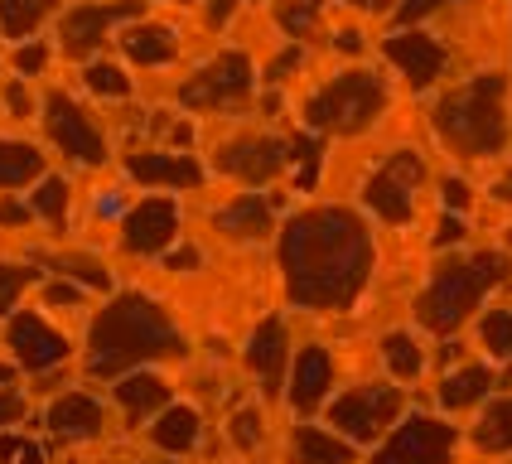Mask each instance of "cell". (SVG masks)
Returning <instances> with one entry per match:
<instances>
[{
  "label": "cell",
  "instance_id": "ee69618b",
  "mask_svg": "<svg viewBox=\"0 0 512 464\" xmlns=\"http://www.w3.org/2000/svg\"><path fill=\"white\" fill-rule=\"evenodd\" d=\"M440 199H445L450 213H464V208L474 203V194H469V184H464V179H445V184H440Z\"/></svg>",
  "mask_w": 512,
  "mask_h": 464
},
{
  "label": "cell",
  "instance_id": "2e32d148",
  "mask_svg": "<svg viewBox=\"0 0 512 464\" xmlns=\"http://www.w3.org/2000/svg\"><path fill=\"white\" fill-rule=\"evenodd\" d=\"M247 368L261 377V392L266 397H281L285 387V368H290V334H285L281 315H266L247 339Z\"/></svg>",
  "mask_w": 512,
  "mask_h": 464
},
{
  "label": "cell",
  "instance_id": "c3c4849f",
  "mask_svg": "<svg viewBox=\"0 0 512 464\" xmlns=\"http://www.w3.org/2000/svg\"><path fill=\"white\" fill-rule=\"evenodd\" d=\"M199 247H179V252H170V257H165V266H170V271H194V266H199Z\"/></svg>",
  "mask_w": 512,
  "mask_h": 464
},
{
  "label": "cell",
  "instance_id": "ab89813d",
  "mask_svg": "<svg viewBox=\"0 0 512 464\" xmlns=\"http://www.w3.org/2000/svg\"><path fill=\"white\" fill-rule=\"evenodd\" d=\"M440 5H450V0H401L397 5V25H416V20H426V15H435Z\"/></svg>",
  "mask_w": 512,
  "mask_h": 464
},
{
  "label": "cell",
  "instance_id": "681fc988",
  "mask_svg": "<svg viewBox=\"0 0 512 464\" xmlns=\"http://www.w3.org/2000/svg\"><path fill=\"white\" fill-rule=\"evenodd\" d=\"M334 44H339L343 54H363V34H358V29H339Z\"/></svg>",
  "mask_w": 512,
  "mask_h": 464
},
{
  "label": "cell",
  "instance_id": "30bf717a",
  "mask_svg": "<svg viewBox=\"0 0 512 464\" xmlns=\"http://www.w3.org/2000/svg\"><path fill=\"white\" fill-rule=\"evenodd\" d=\"M459 431L440 416H406L387 445L372 455V464H450L455 460Z\"/></svg>",
  "mask_w": 512,
  "mask_h": 464
},
{
  "label": "cell",
  "instance_id": "ba28073f",
  "mask_svg": "<svg viewBox=\"0 0 512 464\" xmlns=\"http://www.w3.org/2000/svg\"><path fill=\"white\" fill-rule=\"evenodd\" d=\"M252 87H256L252 58L242 49H228V54L208 58L199 73L179 87V102L189 112H223V107H242L252 97Z\"/></svg>",
  "mask_w": 512,
  "mask_h": 464
},
{
  "label": "cell",
  "instance_id": "4fadbf2b",
  "mask_svg": "<svg viewBox=\"0 0 512 464\" xmlns=\"http://www.w3.org/2000/svg\"><path fill=\"white\" fill-rule=\"evenodd\" d=\"M213 165L256 189V184H271L290 165V141H281V136H237V141L218 145Z\"/></svg>",
  "mask_w": 512,
  "mask_h": 464
},
{
  "label": "cell",
  "instance_id": "74e56055",
  "mask_svg": "<svg viewBox=\"0 0 512 464\" xmlns=\"http://www.w3.org/2000/svg\"><path fill=\"white\" fill-rule=\"evenodd\" d=\"M464 237H469V228H464V218L445 208V218L435 223V237H430V247H435V252H445V247H459Z\"/></svg>",
  "mask_w": 512,
  "mask_h": 464
},
{
  "label": "cell",
  "instance_id": "277c9868",
  "mask_svg": "<svg viewBox=\"0 0 512 464\" xmlns=\"http://www.w3.org/2000/svg\"><path fill=\"white\" fill-rule=\"evenodd\" d=\"M508 276H512L508 252H474V257H464V261H445L430 276V286L421 290V300H416L421 329H430V334H455L459 324L479 310V300H484L488 290L503 286Z\"/></svg>",
  "mask_w": 512,
  "mask_h": 464
},
{
  "label": "cell",
  "instance_id": "9a60e30c",
  "mask_svg": "<svg viewBox=\"0 0 512 464\" xmlns=\"http://www.w3.org/2000/svg\"><path fill=\"white\" fill-rule=\"evenodd\" d=\"M382 54H387V63L401 68V78H406L411 92H426V87L445 73V63H450L445 44L421 34V29H397L392 39H382Z\"/></svg>",
  "mask_w": 512,
  "mask_h": 464
},
{
  "label": "cell",
  "instance_id": "1f68e13d",
  "mask_svg": "<svg viewBox=\"0 0 512 464\" xmlns=\"http://www.w3.org/2000/svg\"><path fill=\"white\" fill-rule=\"evenodd\" d=\"M83 83H87V92L112 97V102H126V97H131V78H126V68H116V63H87Z\"/></svg>",
  "mask_w": 512,
  "mask_h": 464
},
{
  "label": "cell",
  "instance_id": "484cf974",
  "mask_svg": "<svg viewBox=\"0 0 512 464\" xmlns=\"http://www.w3.org/2000/svg\"><path fill=\"white\" fill-rule=\"evenodd\" d=\"M44 179V155L29 141H5L0 136V189H25Z\"/></svg>",
  "mask_w": 512,
  "mask_h": 464
},
{
  "label": "cell",
  "instance_id": "4dcf8cb0",
  "mask_svg": "<svg viewBox=\"0 0 512 464\" xmlns=\"http://www.w3.org/2000/svg\"><path fill=\"white\" fill-rule=\"evenodd\" d=\"M319 165H324V141H319V131H300V136H290V170H295V189H314V184H319Z\"/></svg>",
  "mask_w": 512,
  "mask_h": 464
},
{
  "label": "cell",
  "instance_id": "3957f363",
  "mask_svg": "<svg viewBox=\"0 0 512 464\" xmlns=\"http://www.w3.org/2000/svg\"><path fill=\"white\" fill-rule=\"evenodd\" d=\"M435 136L464 160H493L508 145V78L479 73L464 87L445 92L430 112Z\"/></svg>",
  "mask_w": 512,
  "mask_h": 464
},
{
  "label": "cell",
  "instance_id": "bcb514c9",
  "mask_svg": "<svg viewBox=\"0 0 512 464\" xmlns=\"http://www.w3.org/2000/svg\"><path fill=\"white\" fill-rule=\"evenodd\" d=\"M34 203H20V199H0V228H25Z\"/></svg>",
  "mask_w": 512,
  "mask_h": 464
},
{
  "label": "cell",
  "instance_id": "6da1fadb",
  "mask_svg": "<svg viewBox=\"0 0 512 464\" xmlns=\"http://www.w3.org/2000/svg\"><path fill=\"white\" fill-rule=\"evenodd\" d=\"M276 261H281V281L290 305H300V310H348L368 290L377 247H372L368 223L353 208L319 203V208L295 213L281 228Z\"/></svg>",
  "mask_w": 512,
  "mask_h": 464
},
{
  "label": "cell",
  "instance_id": "603a6c76",
  "mask_svg": "<svg viewBox=\"0 0 512 464\" xmlns=\"http://www.w3.org/2000/svg\"><path fill=\"white\" fill-rule=\"evenodd\" d=\"M290 460L295 464H358V445L348 435L319 431V426H295V435H290Z\"/></svg>",
  "mask_w": 512,
  "mask_h": 464
},
{
  "label": "cell",
  "instance_id": "f6af8a7d",
  "mask_svg": "<svg viewBox=\"0 0 512 464\" xmlns=\"http://www.w3.org/2000/svg\"><path fill=\"white\" fill-rule=\"evenodd\" d=\"M44 300H49V305H78V300H83V286H73V281H68V276H63V281H49V286H44Z\"/></svg>",
  "mask_w": 512,
  "mask_h": 464
},
{
  "label": "cell",
  "instance_id": "d6a6232c",
  "mask_svg": "<svg viewBox=\"0 0 512 464\" xmlns=\"http://www.w3.org/2000/svg\"><path fill=\"white\" fill-rule=\"evenodd\" d=\"M319 10H324V0H281V5H276V25H281L290 39H305V34L319 25Z\"/></svg>",
  "mask_w": 512,
  "mask_h": 464
},
{
  "label": "cell",
  "instance_id": "e0dca14e",
  "mask_svg": "<svg viewBox=\"0 0 512 464\" xmlns=\"http://www.w3.org/2000/svg\"><path fill=\"white\" fill-rule=\"evenodd\" d=\"M126 174L150 189H199L203 165L189 150H136L126 155Z\"/></svg>",
  "mask_w": 512,
  "mask_h": 464
},
{
  "label": "cell",
  "instance_id": "d6986e66",
  "mask_svg": "<svg viewBox=\"0 0 512 464\" xmlns=\"http://www.w3.org/2000/svg\"><path fill=\"white\" fill-rule=\"evenodd\" d=\"M329 387H334V358H329V348H300L295 353V368H290V382H285V397L290 406L300 411V416H310L319 411V402L329 397Z\"/></svg>",
  "mask_w": 512,
  "mask_h": 464
},
{
  "label": "cell",
  "instance_id": "44dd1931",
  "mask_svg": "<svg viewBox=\"0 0 512 464\" xmlns=\"http://www.w3.org/2000/svg\"><path fill=\"white\" fill-rule=\"evenodd\" d=\"M116 406L126 411V421L131 426H141L145 416H160L165 406H170V382L165 377H155V373H121L116 377Z\"/></svg>",
  "mask_w": 512,
  "mask_h": 464
},
{
  "label": "cell",
  "instance_id": "b9f144b4",
  "mask_svg": "<svg viewBox=\"0 0 512 464\" xmlns=\"http://www.w3.org/2000/svg\"><path fill=\"white\" fill-rule=\"evenodd\" d=\"M5 112L15 116V121L34 116V97H29V87H25V83H10V87H5Z\"/></svg>",
  "mask_w": 512,
  "mask_h": 464
},
{
  "label": "cell",
  "instance_id": "52a82bcc",
  "mask_svg": "<svg viewBox=\"0 0 512 464\" xmlns=\"http://www.w3.org/2000/svg\"><path fill=\"white\" fill-rule=\"evenodd\" d=\"M421 179H426V160H421V150H392L387 160H382V170L368 174V184H363V203H368L372 213L382 218V223H411L416 218V189H421Z\"/></svg>",
  "mask_w": 512,
  "mask_h": 464
},
{
  "label": "cell",
  "instance_id": "8fae6325",
  "mask_svg": "<svg viewBox=\"0 0 512 464\" xmlns=\"http://www.w3.org/2000/svg\"><path fill=\"white\" fill-rule=\"evenodd\" d=\"M145 10V0H83L73 10H63L58 20V44L68 58H87L92 49L107 44V34L126 20H136Z\"/></svg>",
  "mask_w": 512,
  "mask_h": 464
},
{
  "label": "cell",
  "instance_id": "e575fe53",
  "mask_svg": "<svg viewBox=\"0 0 512 464\" xmlns=\"http://www.w3.org/2000/svg\"><path fill=\"white\" fill-rule=\"evenodd\" d=\"M29 286H39V271L34 266H0V315H15V300L25 295Z\"/></svg>",
  "mask_w": 512,
  "mask_h": 464
},
{
  "label": "cell",
  "instance_id": "4316f807",
  "mask_svg": "<svg viewBox=\"0 0 512 464\" xmlns=\"http://www.w3.org/2000/svg\"><path fill=\"white\" fill-rule=\"evenodd\" d=\"M54 10H58V0H0V34L25 44Z\"/></svg>",
  "mask_w": 512,
  "mask_h": 464
},
{
  "label": "cell",
  "instance_id": "8992f818",
  "mask_svg": "<svg viewBox=\"0 0 512 464\" xmlns=\"http://www.w3.org/2000/svg\"><path fill=\"white\" fill-rule=\"evenodd\" d=\"M401 406V387L392 382H363V387H348L343 397H334L329 406V426L339 435H348L353 445H372V440H382L387 426H397Z\"/></svg>",
  "mask_w": 512,
  "mask_h": 464
},
{
  "label": "cell",
  "instance_id": "f5cc1de1",
  "mask_svg": "<svg viewBox=\"0 0 512 464\" xmlns=\"http://www.w3.org/2000/svg\"><path fill=\"white\" fill-rule=\"evenodd\" d=\"M343 5H353V10H368V15H382L392 0H343Z\"/></svg>",
  "mask_w": 512,
  "mask_h": 464
},
{
  "label": "cell",
  "instance_id": "816d5d0a",
  "mask_svg": "<svg viewBox=\"0 0 512 464\" xmlns=\"http://www.w3.org/2000/svg\"><path fill=\"white\" fill-rule=\"evenodd\" d=\"M15 464H44V450L34 440H25V445H15Z\"/></svg>",
  "mask_w": 512,
  "mask_h": 464
},
{
  "label": "cell",
  "instance_id": "836d02e7",
  "mask_svg": "<svg viewBox=\"0 0 512 464\" xmlns=\"http://www.w3.org/2000/svg\"><path fill=\"white\" fill-rule=\"evenodd\" d=\"M479 344L488 348V358H512V310H488L479 319Z\"/></svg>",
  "mask_w": 512,
  "mask_h": 464
},
{
  "label": "cell",
  "instance_id": "60d3db41",
  "mask_svg": "<svg viewBox=\"0 0 512 464\" xmlns=\"http://www.w3.org/2000/svg\"><path fill=\"white\" fill-rule=\"evenodd\" d=\"M300 58H305L300 44H290L285 54H276L271 58V68H266V83H285V73H295V68H300Z\"/></svg>",
  "mask_w": 512,
  "mask_h": 464
},
{
  "label": "cell",
  "instance_id": "f907efd6",
  "mask_svg": "<svg viewBox=\"0 0 512 464\" xmlns=\"http://www.w3.org/2000/svg\"><path fill=\"white\" fill-rule=\"evenodd\" d=\"M170 141H174V150H189V145H194V126H189V121H174Z\"/></svg>",
  "mask_w": 512,
  "mask_h": 464
},
{
  "label": "cell",
  "instance_id": "11a10c76",
  "mask_svg": "<svg viewBox=\"0 0 512 464\" xmlns=\"http://www.w3.org/2000/svg\"><path fill=\"white\" fill-rule=\"evenodd\" d=\"M141 464H165V460H141Z\"/></svg>",
  "mask_w": 512,
  "mask_h": 464
},
{
  "label": "cell",
  "instance_id": "9f6ffc18",
  "mask_svg": "<svg viewBox=\"0 0 512 464\" xmlns=\"http://www.w3.org/2000/svg\"><path fill=\"white\" fill-rule=\"evenodd\" d=\"M174 5H189V0H174Z\"/></svg>",
  "mask_w": 512,
  "mask_h": 464
},
{
  "label": "cell",
  "instance_id": "9c48e42d",
  "mask_svg": "<svg viewBox=\"0 0 512 464\" xmlns=\"http://www.w3.org/2000/svg\"><path fill=\"white\" fill-rule=\"evenodd\" d=\"M44 136L58 155H68L73 165H107V136L92 116L68 97V92H49L44 97Z\"/></svg>",
  "mask_w": 512,
  "mask_h": 464
},
{
  "label": "cell",
  "instance_id": "f546056e",
  "mask_svg": "<svg viewBox=\"0 0 512 464\" xmlns=\"http://www.w3.org/2000/svg\"><path fill=\"white\" fill-rule=\"evenodd\" d=\"M68 194H73V189H68V179H63V174H44V179L34 184V194H29L34 213H39L54 232L68 228Z\"/></svg>",
  "mask_w": 512,
  "mask_h": 464
},
{
  "label": "cell",
  "instance_id": "7bdbcfd3",
  "mask_svg": "<svg viewBox=\"0 0 512 464\" xmlns=\"http://www.w3.org/2000/svg\"><path fill=\"white\" fill-rule=\"evenodd\" d=\"M25 397H20V392H10V387H0V431H5V426H15V421H25Z\"/></svg>",
  "mask_w": 512,
  "mask_h": 464
},
{
  "label": "cell",
  "instance_id": "5b68a950",
  "mask_svg": "<svg viewBox=\"0 0 512 464\" xmlns=\"http://www.w3.org/2000/svg\"><path fill=\"white\" fill-rule=\"evenodd\" d=\"M387 112V83L372 68H348L334 83L310 92L305 102V126L319 136H363Z\"/></svg>",
  "mask_w": 512,
  "mask_h": 464
},
{
  "label": "cell",
  "instance_id": "7a4b0ae2",
  "mask_svg": "<svg viewBox=\"0 0 512 464\" xmlns=\"http://www.w3.org/2000/svg\"><path fill=\"white\" fill-rule=\"evenodd\" d=\"M184 353H189L184 329L160 300H150L141 290L112 295V305L87 329V377H121L141 363L184 358Z\"/></svg>",
  "mask_w": 512,
  "mask_h": 464
},
{
  "label": "cell",
  "instance_id": "db71d44e",
  "mask_svg": "<svg viewBox=\"0 0 512 464\" xmlns=\"http://www.w3.org/2000/svg\"><path fill=\"white\" fill-rule=\"evenodd\" d=\"M498 199H512V179H503V184H498Z\"/></svg>",
  "mask_w": 512,
  "mask_h": 464
},
{
  "label": "cell",
  "instance_id": "7402d4cb",
  "mask_svg": "<svg viewBox=\"0 0 512 464\" xmlns=\"http://www.w3.org/2000/svg\"><path fill=\"white\" fill-rule=\"evenodd\" d=\"M121 54L141 68H165L179 58V34L170 25H150V20H136V25L121 29Z\"/></svg>",
  "mask_w": 512,
  "mask_h": 464
},
{
  "label": "cell",
  "instance_id": "8d00e7d4",
  "mask_svg": "<svg viewBox=\"0 0 512 464\" xmlns=\"http://www.w3.org/2000/svg\"><path fill=\"white\" fill-rule=\"evenodd\" d=\"M58 271H63V276H78V281L92 286V290H112V276H107L97 261H87V257H63L58 261Z\"/></svg>",
  "mask_w": 512,
  "mask_h": 464
},
{
  "label": "cell",
  "instance_id": "cb8c5ba5",
  "mask_svg": "<svg viewBox=\"0 0 512 464\" xmlns=\"http://www.w3.org/2000/svg\"><path fill=\"white\" fill-rule=\"evenodd\" d=\"M199 411L194 406H165L160 416H155V426H150V445L160 450V455H189L194 445H199Z\"/></svg>",
  "mask_w": 512,
  "mask_h": 464
},
{
  "label": "cell",
  "instance_id": "7dc6e473",
  "mask_svg": "<svg viewBox=\"0 0 512 464\" xmlns=\"http://www.w3.org/2000/svg\"><path fill=\"white\" fill-rule=\"evenodd\" d=\"M242 0H208V10H203V20H208V29H223L232 20V10H237Z\"/></svg>",
  "mask_w": 512,
  "mask_h": 464
},
{
  "label": "cell",
  "instance_id": "f1b7e54d",
  "mask_svg": "<svg viewBox=\"0 0 512 464\" xmlns=\"http://www.w3.org/2000/svg\"><path fill=\"white\" fill-rule=\"evenodd\" d=\"M474 445H479L484 455H508L512 450V397L493 402L484 416H479V426H474Z\"/></svg>",
  "mask_w": 512,
  "mask_h": 464
},
{
  "label": "cell",
  "instance_id": "f35d334b",
  "mask_svg": "<svg viewBox=\"0 0 512 464\" xmlns=\"http://www.w3.org/2000/svg\"><path fill=\"white\" fill-rule=\"evenodd\" d=\"M44 68H49V49L25 39V44L15 49V73H20V78H34V73H44Z\"/></svg>",
  "mask_w": 512,
  "mask_h": 464
},
{
  "label": "cell",
  "instance_id": "5bb4252c",
  "mask_svg": "<svg viewBox=\"0 0 512 464\" xmlns=\"http://www.w3.org/2000/svg\"><path fill=\"white\" fill-rule=\"evenodd\" d=\"M179 237V203L174 199H141L121 218V247L131 257H160Z\"/></svg>",
  "mask_w": 512,
  "mask_h": 464
},
{
  "label": "cell",
  "instance_id": "7c38bea8",
  "mask_svg": "<svg viewBox=\"0 0 512 464\" xmlns=\"http://www.w3.org/2000/svg\"><path fill=\"white\" fill-rule=\"evenodd\" d=\"M5 348H10V358H15V368H25V373H49L58 363H68V334H58L54 324L44 315H10L5 319Z\"/></svg>",
  "mask_w": 512,
  "mask_h": 464
},
{
  "label": "cell",
  "instance_id": "ffe728a7",
  "mask_svg": "<svg viewBox=\"0 0 512 464\" xmlns=\"http://www.w3.org/2000/svg\"><path fill=\"white\" fill-rule=\"evenodd\" d=\"M213 228L232 242H261V237L276 232V203L261 199V194H242V199H232L228 208L213 213Z\"/></svg>",
  "mask_w": 512,
  "mask_h": 464
},
{
  "label": "cell",
  "instance_id": "ac0fdd59",
  "mask_svg": "<svg viewBox=\"0 0 512 464\" xmlns=\"http://www.w3.org/2000/svg\"><path fill=\"white\" fill-rule=\"evenodd\" d=\"M44 421H49V431L63 445H78V440H97V435L107 431V406L97 402V397H87V392H63V397L49 402Z\"/></svg>",
  "mask_w": 512,
  "mask_h": 464
},
{
  "label": "cell",
  "instance_id": "d590c367",
  "mask_svg": "<svg viewBox=\"0 0 512 464\" xmlns=\"http://www.w3.org/2000/svg\"><path fill=\"white\" fill-rule=\"evenodd\" d=\"M228 435H232V445H237V450H256V445H261V416H256L252 406L232 411Z\"/></svg>",
  "mask_w": 512,
  "mask_h": 464
},
{
  "label": "cell",
  "instance_id": "d4e9b609",
  "mask_svg": "<svg viewBox=\"0 0 512 464\" xmlns=\"http://www.w3.org/2000/svg\"><path fill=\"white\" fill-rule=\"evenodd\" d=\"M488 387H493V368L488 363H464L455 373H445L440 382V406L445 411H469L474 402H484Z\"/></svg>",
  "mask_w": 512,
  "mask_h": 464
},
{
  "label": "cell",
  "instance_id": "83f0119b",
  "mask_svg": "<svg viewBox=\"0 0 512 464\" xmlns=\"http://www.w3.org/2000/svg\"><path fill=\"white\" fill-rule=\"evenodd\" d=\"M382 363H387V373L397 377V382H416V377L426 373V353H421V344L406 329L382 334Z\"/></svg>",
  "mask_w": 512,
  "mask_h": 464
}]
</instances>
